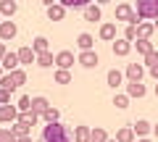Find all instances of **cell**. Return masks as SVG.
<instances>
[{"label":"cell","instance_id":"f1b7e54d","mask_svg":"<svg viewBox=\"0 0 158 142\" xmlns=\"http://www.w3.org/2000/svg\"><path fill=\"white\" fill-rule=\"evenodd\" d=\"M90 142H108V132L100 129V126L92 129V132H90Z\"/></svg>","mask_w":158,"mask_h":142},{"label":"cell","instance_id":"7bdbcfd3","mask_svg":"<svg viewBox=\"0 0 158 142\" xmlns=\"http://www.w3.org/2000/svg\"><path fill=\"white\" fill-rule=\"evenodd\" d=\"M137 142H150V140H148V137H142V140H137Z\"/></svg>","mask_w":158,"mask_h":142},{"label":"cell","instance_id":"30bf717a","mask_svg":"<svg viewBox=\"0 0 158 142\" xmlns=\"http://www.w3.org/2000/svg\"><path fill=\"white\" fill-rule=\"evenodd\" d=\"M16 32H19V29H16L13 21H3V24H0V42H3V40H13Z\"/></svg>","mask_w":158,"mask_h":142},{"label":"cell","instance_id":"7a4b0ae2","mask_svg":"<svg viewBox=\"0 0 158 142\" xmlns=\"http://www.w3.org/2000/svg\"><path fill=\"white\" fill-rule=\"evenodd\" d=\"M27 82V74H24L21 68H16V71H11V74H3V79H0V90L6 92H16L19 87Z\"/></svg>","mask_w":158,"mask_h":142},{"label":"cell","instance_id":"ffe728a7","mask_svg":"<svg viewBox=\"0 0 158 142\" xmlns=\"http://www.w3.org/2000/svg\"><path fill=\"white\" fill-rule=\"evenodd\" d=\"M129 50H132V42H127V40H116L113 42V55H129Z\"/></svg>","mask_w":158,"mask_h":142},{"label":"cell","instance_id":"4fadbf2b","mask_svg":"<svg viewBox=\"0 0 158 142\" xmlns=\"http://www.w3.org/2000/svg\"><path fill=\"white\" fill-rule=\"evenodd\" d=\"M145 84L142 82H127V97H142L145 95Z\"/></svg>","mask_w":158,"mask_h":142},{"label":"cell","instance_id":"ba28073f","mask_svg":"<svg viewBox=\"0 0 158 142\" xmlns=\"http://www.w3.org/2000/svg\"><path fill=\"white\" fill-rule=\"evenodd\" d=\"M77 61L82 63L85 68H95L100 58H98V53H95V50H87V53H79V58H77Z\"/></svg>","mask_w":158,"mask_h":142},{"label":"cell","instance_id":"603a6c76","mask_svg":"<svg viewBox=\"0 0 158 142\" xmlns=\"http://www.w3.org/2000/svg\"><path fill=\"white\" fill-rule=\"evenodd\" d=\"M100 40H113L116 42V24H103L100 26Z\"/></svg>","mask_w":158,"mask_h":142},{"label":"cell","instance_id":"d590c367","mask_svg":"<svg viewBox=\"0 0 158 142\" xmlns=\"http://www.w3.org/2000/svg\"><path fill=\"white\" fill-rule=\"evenodd\" d=\"M56 82H58V84H69V82H71V74L58 68V71H56Z\"/></svg>","mask_w":158,"mask_h":142},{"label":"cell","instance_id":"cb8c5ba5","mask_svg":"<svg viewBox=\"0 0 158 142\" xmlns=\"http://www.w3.org/2000/svg\"><path fill=\"white\" fill-rule=\"evenodd\" d=\"M32 50H34V55H42V53H48V40H45V37H34Z\"/></svg>","mask_w":158,"mask_h":142},{"label":"cell","instance_id":"9c48e42d","mask_svg":"<svg viewBox=\"0 0 158 142\" xmlns=\"http://www.w3.org/2000/svg\"><path fill=\"white\" fill-rule=\"evenodd\" d=\"M16 3L13 0H0V16H3V21H11V16L16 13Z\"/></svg>","mask_w":158,"mask_h":142},{"label":"cell","instance_id":"ac0fdd59","mask_svg":"<svg viewBox=\"0 0 158 142\" xmlns=\"http://www.w3.org/2000/svg\"><path fill=\"white\" fill-rule=\"evenodd\" d=\"M48 108H50V103H48L45 97H32V113L42 116V113H45Z\"/></svg>","mask_w":158,"mask_h":142},{"label":"cell","instance_id":"d6986e66","mask_svg":"<svg viewBox=\"0 0 158 142\" xmlns=\"http://www.w3.org/2000/svg\"><path fill=\"white\" fill-rule=\"evenodd\" d=\"M106 79H108V84H111L113 90H116V87H121V84H124V74H121L118 68H111V71H108V76H106Z\"/></svg>","mask_w":158,"mask_h":142},{"label":"cell","instance_id":"7dc6e473","mask_svg":"<svg viewBox=\"0 0 158 142\" xmlns=\"http://www.w3.org/2000/svg\"><path fill=\"white\" fill-rule=\"evenodd\" d=\"M0 24H3V16H0Z\"/></svg>","mask_w":158,"mask_h":142},{"label":"cell","instance_id":"8992f818","mask_svg":"<svg viewBox=\"0 0 158 142\" xmlns=\"http://www.w3.org/2000/svg\"><path fill=\"white\" fill-rule=\"evenodd\" d=\"M74 61H77V58H74L71 50H61V53L56 55V66L61 68V71H69V68L74 66Z\"/></svg>","mask_w":158,"mask_h":142},{"label":"cell","instance_id":"7402d4cb","mask_svg":"<svg viewBox=\"0 0 158 142\" xmlns=\"http://www.w3.org/2000/svg\"><path fill=\"white\" fill-rule=\"evenodd\" d=\"M85 21H100V6H95V3H90V6L85 8Z\"/></svg>","mask_w":158,"mask_h":142},{"label":"cell","instance_id":"277c9868","mask_svg":"<svg viewBox=\"0 0 158 142\" xmlns=\"http://www.w3.org/2000/svg\"><path fill=\"white\" fill-rule=\"evenodd\" d=\"M137 18H158V0H137Z\"/></svg>","mask_w":158,"mask_h":142},{"label":"cell","instance_id":"9a60e30c","mask_svg":"<svg viewBox=\"0 0 158 142\" xmlns=\"http://www.w3.org/2000/svg\"><path fill=\"white\" fill-rule=\"evenodd\" d=\"M77 45L82 47V53H87V50H92V45H95V37H92L90 32H82L77 37Z\"/></svg>","mask_w":158,"mask_h":142},{"label":"cell","instance_id":"2e32d148","mask_svg":"<svg viewBox=\"0 0 158 142\" xmlns=\"http://www.w3.org/2000/svg\"><path fill=\"white\" fill-rule=\"evenodd\" d=\"M63 11H66V8H63L61 3H48V18H50V21H61Z\"/></svg>","mask_w":158,"mask_h":142},{"label":"cell","instance_id":"5bb4252c","mask_svg":"<svg viewBox=\"0 0 158 142\" xmlns=\"http://www.w3.org/2000/svg\"><path fill=\"white\" fill-rule=\"evenodd\" d=\"M132 132H135V137H140V140H142V137H148V134H150V132H153V126H150V121H135V126H132Z\"/></svg>","mask_w":158,"mask_h":142},{"label":"cell","instance_id":"3957f363","mask_svg":"<svg viewBox=\"0 0 158 142\" xmlns=\"http://www.w3.org/2000/svg\"><path fill=\"white\" fill-rule=\"evenodd\" d=\"M116 21H127L129 26H140V24H142L129 3H118V6H116Z\"/></svg>","mask_w":158,"mask_h":142},{"label":"cell","instance_id":"44dd1931","mask_svg":"<svg viewBox=\"0 0 158 142\" xmlns=\"http://www.w3.org/2000/svg\"><path fill=\"white\" fill-rule=\"evenodd\" d=\"M90 126H85V124H79L77 129H74V142H90Z\"/></svg>","mask_w":158,"mask_h":142},{"label":"cell","instance_id":"c3c4849f","mask_svg":"<svg viewBox=\"0 0 158 142\" xmlns=\"http://www.w3.org/2000/svg\"><path fill=\"white\" fill-rule=\"evenodd\" d=\"M108 142H116V140H108Z\"/></svg>","mask_w":158,"mask_h":142},{"label":"cell","instance_id":"7c38bea8","mask_svg":"<svg viewBox=\"0 0 158 142\" xmlns=\"http://www.w3.org/2000/svg\"><path fill=\"white\" fill-rule=\"evenodd\" d=\"M153 32H156V26H153V21H142L140 26H137V40H150ZM135 40V42H137Z\"/></svg>","mask_w":158,"mask_h":142},{"label":"cell","instance_id":"4dcf8cb0","mask_svg":"<svg viewBox=\"0 0 158 142\" xmlns=\"http://www.w3.org/2000/svg\"><path fill=\"white\" fill-rule=\"evenodd\" d=\"M16 111H19V113H27V111H32V97H27V95H24L21 100L16 103Z\"/></svg>","mask_w":158,"mask_h":142},{"label":"cell","instance_id":"8fae6325","mask_svg":"<svg viewBox=\"0 0 158 142\" xmlns=\"http://www.w3.org/2000/svg\"><path fill=\"white\" fill-rule=\"evenodd\" d=\"M0 66H3V71H6V74L16 71V68H19V55H16V53H6V58H3V63H0Z\"/></svg>","mask_w":158,"mask_h":142},{"label":"cell","instance_id":"ab89813d","mask_svg":"<svg viewBox=\"0 0 158 142\" xmlns=\"http://www.w3.org/2000/svg\"><path fill=\"white\" fill-rule=\"evenodd\" d=\"M19 142H32V137H19Z\"/></svg>","mask_w":158,"mask_h":142},{"label":"cell","instance_id":"1f68e13d","mask_svg":"<svg viewBox=\"0 0 158 142\" xmlns=\"http://www.w3.org/2000/svg\"><path fill=\"white\" fill-rule=\"evenodd\" d=\"M0 142H19V137L13 134L11 129H6V126H0Z\"/></svg>","mask_w":158,"mask_h":142},{"label":"cell","instance_id":"e0dca14e","mask_svg":"<svg viewBox=\"0 0 158 142\" xmlns=\"http://www.w3.org/2000/svg\"><path fill=\"white\" fill-rule=\"evenodd\" d=\"M16 55H19V63H21V66H29L32 61H37V55H34V50H32V47H21V50H19Z\"/></svg>","mask_w":158,"mask_h":142},{"label":"cell","instance_id":"484cf974","mask_svg":"<svg viewBox=\"0 0 158 142\" xmlns=\"http://www.w3.org/2000/svg\"><path fill=\"white\" fill-rule=\"evenodd\" d=\"M53 63H56V55H53L50 50H48V53H42V55H37V66H42V68H50Z\"/></svg>","mask_w":158,"mask_h":142},{"label":"cell","instance_id":"6da1fadb","mask_svg":"<svg viewBox=\"0 0 158 142\" xmlns=\"http://www.w3.org/2000/svg\"><path fill=\"white\" fill-rule=\"evenodd\" d=\"M42 142H71V137H69V129L63 124H45Z\"/></svg>","mask_w":158,"mask_h":142},{"label":"cell","instance_id":"83f0119b","mask_svg":"<svg viewBox=\"0 0 158 142\" xmlns=\"http://www.w3.org/2000/svg\"><path fill=\"white\" fill-rule=\"evenodd\" d=\"M40 119L45 121V124H58V119H61V113H58V111H56V108H48V111H45V113L40 116Z\"/></svg>","mask_w":158,"mask_h":142},{"label":"cell","instance_id":"74e56055","mask_svg":"<svg viewBox=\"0 0 158 142\" xmlns=\"http://www.w3.org/2000/svg\"><path fill=\"white\" fill-rule=\"evenodd\" d=\"M0 105H11V92L0 90Z\"/></svg>","mask_w":158,"mask_h":142},{"label":"cell","instance_id":"836d02e7","mask_svg":"<svg viewBox=\"0 0 158 142\" xmlns=\"http://www.w3.org/2000/svg\"><path fill=\"white\" fill-rule=\"evenodd\" d=\"M113 105H116L118 111L129 108V97H127V95H116V97H113Z\"/></svg>","mask_w":158,"mask_h":142},{"label":"cell","instance_id":"4316f807","mask_svg":"<svg viewBox=\"0 0 158 142\" xmlns=\"http://www.w3.org/2000/svg\"><path fill=\"white\" fill-rule=\"evenodd\" d=\"M116 142H135V132H132L129 126L118 129V132H116Z\"/></svg>","mask_w":158,"mask_h":142},{"label":"cell","instance_id":"ee69618b","mask_svg":"<svg viewBox=\"0 0 158 142\" xmlns=\"http://www.w3.org/2000/svg\"><path fill=\"white\" fill-rule=\"evenodd\" d=\"M3 74H6V71H3V66H0V79H3Z\"/></svg>","mask_w":158,"mask_h":142},{"label":"cell","instance_id":"60d3db41","mask_svg":"<svg viewBox=\"0 0 158 142\" xmlns=\"http://www.w3.org/2000/svg\"><path fill=\"white\" fill-rule=\"evenodd\" d=\"M150 74H153V76H156V79H158V68H150Z\"/></svg>","mask_w":158,"mask_h":142},{"label":"cell","instance_id":"e575fe53","mask_svg":"<svg viewBox=\"0 0 158 142\" xmlns=\"http://www.w3.org/2000/svg\"><path fill=\"white\" fill-rule=\"evenodd\" d=\"M145 66L148 68H158V50H153V53L145 55Z\"/></svg>","mask_w":158,"mask_h":142},{"label":"cell","instance_id":"d4e9b609","mask_svg":"<svg viewBox=\"0 0 158 142\" xmlns=\"http://www.w3.org/2000/svg\"><path fill=\"white\" fill-rule=\"evenodd\" d=\"M37 119H40V116H37V113H32V111H27V113H19V124H27L29 129L37 124Z\"/></svg>","mask_w":158,"mask_h":142},{"label":"cell","instance_id":"f546056e","mask_svg":"<svg viewBox=\"0 0 158 142\" xmlns=\"http://www.w3.org/2000/svg\"><path fill=\"white\" fill-rule=\"evenodd\" d=\"M135 47H137V53H140V55H148V53H153L150 40H137V42H135Z\"/></svg>","mask_w":158,"mask_h":142},{"label":"cell","instance_id":"f35d334b","mask_svg":"<svg viewBox=\"0 0 158 142\" xmlns=\"http://www.w3.org/2000/svg\"><path fill=\"white\" fill-rule=\"evenodd\" d=\"M6 53H8V50H6V45L0 42V63H3V58H6Z\"/></svg>","mask_w":158,"mask_h":142},{"label":"cell","instance_id":"8d00e7d4","mask_svg":"<svg viewBox=\"0 0 158 142\" xmlns=\"http://www.w3.org/2000/svg\"><path fill=\"white\" fill-rule=\"evenodd\" d=\"M124 40H127V42H135V40H137V26H127Z\"/></svg>","mask_w":158,"mask_h":142},{"label":"cell","instance_id":"b9f144b4","mask_svg":"<svg viewBox=\"0 0 158 142\" xmlns=\"http://www.w3.org/2000/svg\"><path fill=\"white\" fill-rule=\"evenodd\" d=\"M153 134H156V137H158V124H156V126H153Z\"/></svg>","mask_w":158,"mask_h":142},{"label":"cell","instance_id":"52a82bcc","mask_svg":"<svg viewBox=\"0 0 158 142\" xmlns=\"http://www.w3.org/2000/svg\"><path fill=\"white\" fill-rule=\"evenodd\" d=\"M124 76L129 82H142V76H145V66H140V63H129L124 71Z\"/></svg>","mask_w":158,"mask_h":142},{"label":"cell","instance_id":"5b68a950","mask_svg":"<svg viewBox=\"0 0 158 142\" xmlns=\"http://www.w3.org/2000/svg\"><path fill=\"white\" fill-rule=\"evenodd\" d=\"M19 121V111L16 105H0V124H16Z\"/></svg>","mask_w":158,"mask_h":142},{"label":"cell","instance_id":"f6af8a7d","mask_svg":"<svg viewBox=\"0 0 158 142\" xmlns=\"http://www.w3.org/2000/svg\"><path fill=\"white\" fill-rule=\"evenodd\" d=\"M153 26H156V29H158V18H156V21H153Z\"/></svg>","mask_w":158,"mask_h":142},{"label":"cell","instance_id":"bcb514c9","mask_svg":"<svg viewBox=\"0 0 158 142\" xmlns=\"http://www.w3.org/2000/svg\"><path fill=\"white\" fill-rule=\"evenodd\" d=\"M156 95H158V84H156Z\"/></svg>","mask_w":158,"mask_h":142},{"label":"cell","instance_id":"d6a6232c","mask_svg":"<svg viewBox=\"0 0 158 142\" xmlns=\"http://www.w3.org/2000/svg\"><path fill=\"white\" fill-rule=\"evenodd\" d=\"M11 132H13L16 137H29V126H27V124H19V121L11 126Z\"/></svg>","mask_w":158,"mask_h":142}]
</instances>
